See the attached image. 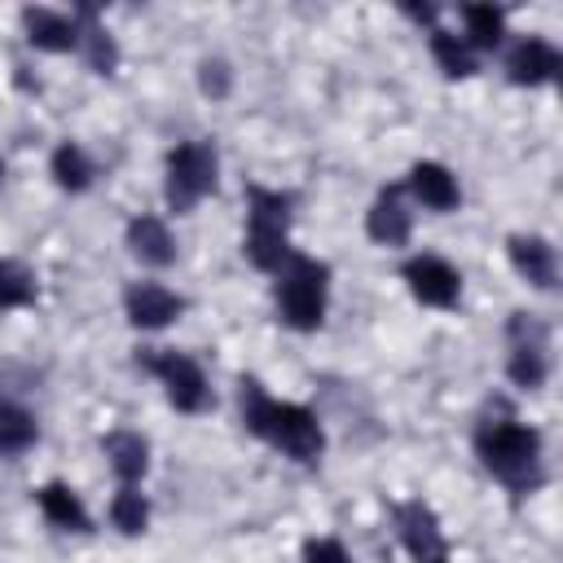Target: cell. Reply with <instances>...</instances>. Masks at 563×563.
Returning <instances> with one entry per match:
<instances>
[{
    "label": "cell",
    "mask_w": 563,
    "mask_h": 563,
    "mask_svg": "<svg viewBox=\"0 0 563 563\" xmlns=\"http://www.w3.org/2000/svg\"><path fill=\"white\" fill-rule=\"evenodd\" d=\"M457 18H462V40H466V48L475 57L506 44V9H497V4H462Z\"/></svg>",
    "instance_id": "7402d4cb"
},
{
    "label": "cell",
    "mask_w": 563,
    "mask_h": 563,
    "mask_svg": "<svg viewBox=\"0 0 563 563\" xmlns=\"http://www.w3.org/2000/svg\"><path fill=\"white\" fill-rule=\"evenodd\" d=\"M501 70H506V79L515 88H545V84L559 79L563 53L545 35H515L510 48H506V57H501Z\"/></svg>",
    "instance_id": "8fae6325"
},
{
    "label": "cell",
    "mask_w": 563,
    "mask_h": 563,
    "mask_svg": "<svg viewBox=\"0 0 563 563\" xmlns=\"http://www.w3.org/2000/svg\"><path fill=\"white\" fill-rule=\"evenodd\" d=\"M400 185H405V194H409L413 207H427V211H435V216H449V211L462 207V185H457V176H453L444 163H435V158L409 163V172H405Z\"/></svg>",
    "instance_id": "5bb4252c"
},
{
    "label": "cell",
    "mask_w": 563,
    "mask_h": 563,
    "mask_svg": "<svg viewBox=\"0 0 563 563\" xmlns=\"http://www.w3.org/2000/svg\"><path fill=\"white\" fill-rule=\"evenodd\" d=\"M506 378L519 391H541L550 378V325L537 312L506 317Z\"/></svg>",
    "instance_id": "52a82bcc"
},
{
    "label": "cell",
    "mask_w": 563,
    "mask_h": 563,
    "mask_svg": "<svg viewBox=\"0 0 563 563\" xmlns=\"http://www.w3.org/2000/svg\"><path fill=\"white\" fill-rule=\"evenodd\" d=\"M391 528H396V541L409 554V563H453L444 523H440V515L422 497L396 501L391 506Z\"/></svg>",
    "instance_id": "ba28073f"
},
{
    "label": "cell",
    "mask_w": 563,
    "mask_h": 563,
    "mask_svg": "<svg viewBox=\"0 0 563 563\" xmlns=\"http://www.w3.org/2000/svg\"><path fill=\"white\" fill-rule=\"evenodd\" d=\"M35 299H40V282H35V273H31L26 264L0 255V312L31 308Z\"/></svg>",
    "instance_id": "d4e9b609"
},
{
    "label": "cell",
    "mask_w": 563,
    "mask_h": 563,
    "mask_svg": "<svg viewBox=\"0 0 563 563\" xmlns=\"http://www.w3.org/2000/svg\"><path fill=\"white\" fill-rule=\"evenodd\" d=\"M246 229H242V260L260 273H277L290 255V220H295V194L246 185Z\"/></svg>",
    "instance_id": "277c9868"
},
{
    "label": "cell",
    "mask_w": 563,
    "mask_h": 563,
    "mask_svg": "<svg viewBox=\"0 0 563 563\" xmlns=\"http://www.w3.org/2000/svg\"><path fill=\"white\" fill-rule=\"evenodd\" d=\"M365 238L374 246L400 251L413 238V202L405 194V185H383L374 194V202L365 207Z\"/></svg>",
    "instance_id": "7c38bea8"
},
{
    "label": "cell",
    "mask_w": 563,
    "mask_h": 563,
    "mask_svg": "<svg viewBox=\"0 0 563 563\" xmlns=\"http://www.w3.org/2000/svg\"><path fill=\"white\" fill-rule=\"evenodd\" d=\"M0 180H4V158H0Z\"/></svg>",
    "instance_id": "83f0119b"
},
{
    "label": "cell",
    "mask_w": 563,
    "mask_h": 563,
    "mask_svg": "<svg viewBox=\"0 0 563 563\" xmlns=\"http://www.w3.org/2000/svg\"><path fill=\"white\" fill-rule=\"evenodd\" d=\"M299 563H352V554L339 537H308L299 550Z\"/></svg>",
    "instance_id": "4316f807"
},
{
    "label": "cell",
    "mask_w": 563,
    "mask_h": 563,
    "mask_svg": "<svg viewBox=\"0 0 563 563\" xmlns=\"http://www.w3.org/2000/svg\"><path fill=\"white\" fill-rule=\"evenodd\" d=\"M35 444H40V418L22 400L0 391V457H22Z\"/></svg>",
    "instance_id": "44dd1931"
},
{
    "label": "cell",
    "mask_w": 563,
    "mask_h": 563,
    "mask_svg": "<svg viewBox=\"0 0 563 563\" xmlns=\"http://www.w3.org/2000/svg\"><path fill=\"white\" fill-rule=\"evenodd\" d=\"M123 246L141 268H172L176 264V233L163 216L154 211H136L123 229Z\"/></svg>",
    "instance_id": "9a60e30c"
},
{
    "label": "cell",
    "mask_w": 563,
    "mask_h": 563,
    "mask_svg": "<svg viewBox=\"0 0 563 563\" xmlns=\"http://www.w3.org/2000/svg\"><path fill=\"white\" fill-rule=\"evenodd\" d=\"M471 449L479 466L515 497H528L545 484V440L515 413H484L471 431Z\"/></svg>",
    "instance_id": "7a4b0ae2"
},
{
    "label": "cell",
    "mask_w": 563,
    "mask_h": 563,
    "mask_svg": "<svg viewBox=\"0 0 563 563\" xmlns=\"http://www.w3.org/2000/svg\"><path fill=\"white\" fill-rule=\"evenodd\" d=\"M189 299L180 290H172L167 282H154V277H136L123 286V317L132 330H167L185 317Z\"/></svg>",
    "instance_id": "30bf717a"
},
{
    "label": "cell",
    "mask_w": 563,
    "mask_h": 563,
    "mask_svg": "<svg viewBox=\"0 0 563 563\" xmlns=\"http://www.w3.org/2000/svg\"><path fill=\"white\" fill-rule=\"evenodd\" d=\"M136 365L163 387V396L176 413H207L216 405L211 378L198 356H189L180 347H136Z\"/></svg>",
    "instance_id": "8992f818"
},
{
    "label": "cell",
    "mask_w": 563,
    "mask_h": 563,
    "mask_svg": "<svg viewBox=\"0 0 563 563\" xmlns=\"http://www.w3.org/2000/svg\"><path fill=\"white\" fill-rule=\"evenodd\" d=\"M35 506H40V515L48 519V528H57V532H75V537H88V532H92V515H88L84 497H79L66 479L40 484V488H35Z\"/></svg>",
    "instance_id": "e0dca14e"
},
{
    "label": "cell",
    "mask_w": 563,
    "mask_h": 563,
    "mask_svg": "<svg viewBox=\"0 0 563 563\" xmlns=\"http://www.w3.org/2000/svg\"><path fill=\"white\" fill-rule=\"evenodd\" d=\"M330 264L303 251H290L282 260V268L273 273V303H277V321L290 325L295 334H312L325 325L330 312Z\"/></svg>",
    "instance_id": "3957f363"
},
{
    "label": "cell",
    "mask_w": 563,
    "mask_h": 563,
    "mask_svg": "<svg viewBox=\"0 0 563 563\" xmlns=\"http://www.w3.org/2000/svg\"><path fill=\"white\" fill-rule=\"evenodd\" d=\"M22 22V40L35 48V53H79V22L75 13L66 9H53V4H26L18 13Z\"/></svg>",
    "instance_id": "4fadbf2b"
},
{
    "label": "cell",
    "mask_w": 563,
    "mask_h": 563,
    "mask_svg": "<svg viewBox=\"0 0 563 563\" xmlns=\"http://www.w3.org/2000/svg\"><path fill=\"white\" fill-rule=\"evenodd\" d=\"M79 22V57L88 62L92 75H114L119 70V44L110 35V26L101 22V13L92 4H75L70 9Z\"/></svg>",
    "instance_id": "d6986e66"
},
{
    "label": "cell",
    "mask_w": 563,
    "mask_h": 563,
    "mask_svg": "<svg viewBox=\"0 0 563 563\" xmlns=\"http://www.w3.org/2000/svg\"><path fill=\"white\" fill-rule=\"evenodd\" d=\"M400 282L413 295V303L435 308V312H453L462 303V273L457 264H449L435 251H418L400 264Z\"/></svg>",
    "instance_id": "9c48e42d"
},
{
    "label": "cell",
    "mask_w": 563,
    "mask_h": 563,
    "mask_svg": "<svg viewBox=\"0 0 563 563\" xmlns=\"http://www.w3.org/2000/svg\"><path fill=\"white\" fill-rule=\"evenodd\" d=\"M220 180V154L211 141L194 136V141H176L163 154V202L172 216H189L202 198L216 194Z\"/></svg>",
    "instance_id": "5b68a950"
},
{
    "label": "cell",
    "mask_w": 563,
    "mask_h": 563,
    "mask_svg": "<svg viewBox=\"0 0 563 563\" xmlns=\"http://www.w3.org/2000/svg\"><path fill=\"white\" fill-rule=\"evenodd\" d=\"M506 260L532 290H554L559 286V251L545 233H510L506 238Z\"/></svg>",
    "instance_id": "2e32d148"
},
{
    "label": "cell",
    "mask_w": 563,
    "mask_h": 563,
    "mask_svg": "<svg viewBox=\"0 0 563 563\" xmlns=\"http://www.w3.org/2000/svg\"><path fill=\"white\" fill-rule=\"evenodd\" d=\"M110 528L123 537H141L150 528V497L141 493V484H119L110 497Z\"/></svg>",
    "instance_id": "cb8c5ba5"
},
{
    "label": "cell",
    "mask_w": 563,
    "mask_h": 563,
    "mask_svg": "<svg viewBox=\"0 0 563 563\" xmlns=\"http://www.w3.org/2000/svg\"><path fill=\"white\" fill-rule=\"evenodd\" d=\"M48 176L62 194H88L97 180V163L79 141H57L48 154Z\"/></svg>",
    "instance_id": "ffe728a7"
},
{
    "label": "cell",
    "mask_w": 563,
    "mask_h": 563,
    "mask_svg": "<svg viewBox=\"0 0 563 563\" xmlns=\"http://www.w3.org/2000/svg\"><path fill=\"white\" fill-rule=\"evenodd\" d=\"M427 48H431V62L444 79H471L479 70V57L466 48V40L449 26H431L427 31Z\"/></svg>",
    "instance_id": "603a6c76"
},
{
    "label": "cell",
    "mask_w": 563,
    "mask_h": 563,
    "mask_svg": "<svg viewBox=\"0 0 563 563\" xmlns=\"http://www.w3.org/2000/svg\"><path fill=\"white\" fill-rule=\"evenodd\" d=\"M198 88H202V97L224 101L229 88H233V66H229L224 57H202V62H198Z\"/></svg>",
    "instance_id": "484cf974"
},
{
    "label": "cell",
    "mask_w": 563,
    "mask_h": 563,
    "mask_svg": "<svg viewBox=\"0 0 563 563\" xmlns=\"http://www.w3.org/2000/svg\"><path fill=\"white\" fill-rule=\"evenodd\" d=\"M238 413H242V427L255 440H264L268 449H277L282 457H290L299 466H317L321 462V453H325V427H321V418L308 405L282 400L260 378L242 374L238 378Z\"/></svg>",
    "instance_id": "6da1fadb"
},
{
    "label": "cell",
    "mask_w": 563,
    "mask_h": 563,
    "mask_svg": "<svg viewBox=\"0 0 563 563\" xmlns=\"http://www.w3.org/2000/svg\"><path fill=\"white\" fill-rule=\"evenodd\" d=\"M101 453H106V466L114 471L119 484H141L150 475V440L132 427H114L101 435Z\"/></svg>",
    "instance_id": "ac0fdd59"
}]
</instances>
